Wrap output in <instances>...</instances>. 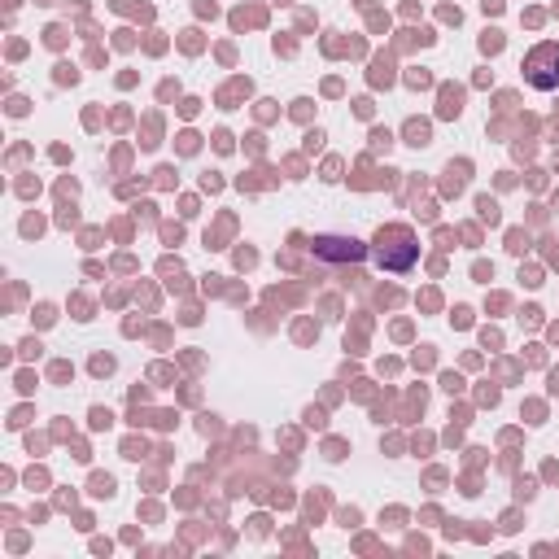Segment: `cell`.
I'll return each instance as SVG.
<instances>
[{
    "label": "cell",
    "mask_w": 559,
    "mask_h": 559,
    "mask_svg": "<svg viewBox=\"0 0 559 559\" xmlns=\"http://www.w3.org/2000/svg\"><path fill=\"white\" fill-rule=\"evenodd\" d=\"M415 254H420V245H415V232L402 228V223H389V228L376 232V245H372V258L380 271H411L415 267Z\"/></svg>",
    "instance_id": "obj_1"
},
{
    "label": "cell",
    "mask_w": 559,
    "mask_h": 559,
    "mask_svg": "<svg viewBox=\"0 0 559 559\" xmlns=\"http://www.w3.org/2000/svg\"><path fill=\"white\" fill-rule=\"evenodd\" d=\"M319 258H350V263H359V258L367 254V249L359 241H341V236H319V241L311 245Z\"/></svg>",
    "instance_id": "obj_3"
},
{
    "label": "cell",
    "mask_w": 559,
    "mask_h": 559,
    "mask_svg": "<svg viewBox=\"0 0 559 559\" xmlns=\"http://www.w3.org/2000/svg\"><path fill=\"white\" fill-rule=\"evenodd\" d=\"M525 79L533 83V88H542V92L559 88V44L555 40H542L538 49L525 57Z\"/></svg>",
    "instance_id": "obj_2"
}]
</instances>
